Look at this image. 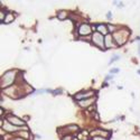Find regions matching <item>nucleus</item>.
<instances>
[{
    "instance_id": "9d476101",
    "label": "nucleus",
    "mask_w": 140,
    "mask_h": 140,
    "mask_svg": "<svg viewBox=\"0 0 140 140\" xmlns=\"http://www.w3.org/2000/svg\"><path fill=\"white\" fill-rule=\"evenodd\" d=\"M96 133H100V135H103L104 137H108V135H109V132L108 131H103V130H95V131H93V132H91V135H96Z\"/></svg>"
},
{
    "instance_id": "dca6fc26",
    "label": "nucleus",
    "mask_w": 140,
    "mask_h": 140,
    "mask_svg": "<svg viewBox=\"0 0 140 140\" xmlns=\"http://www.w3.org/2000/svg\"><path fill=\"white\" fill-rule=\"evenodd\" d=\"M139 55H140V46H139Z\"/></svg>"
},
{
    "instance_id": "7ed1b4c3",
    "label": "nucleus",
    "mask_w": 140,
    "mask_h": 140,
    "mask_svg": "<svg viewBox=\"0 0 140 140\" xmlns=\"http://www.w3.org/2000/svg\"><path fill=\"white\" fill-rule=\"evenodd\" d=\"M92 33V29H91V26L88 24H83L81 25V26L79 27V34L80 35H89V34Z\"/></svg>"
},
{
    "instance_id": "f3484780",
    "label": "nucleus",
    "mask_w": 140,
    "mask_h": 140,
    "mask_svg": "<svg viewBox=\"0 0 140 140\" xmlns=\"http://www.w3.org/2000/svg\"><path fill=\"white\" fill-rule=\"evenodd\" d=\"M138 73H139V74H140V70H139V71H138Z\"/></svg>"
},
{
    "instance_id": "39448f33",
    "label": "nucleus",
    "mask_w": 140,
    "mask_h": 140,
    "mask_svg": "<svg viewBox=\"0 0 140 140\" xmlns=\"http://www.w3.org/2000/svg\"><path fill=\"white\" fill-rule=\"evenodd\" d=\"M104 45L107 48L116 47V44H113V37H112L110 34H108V35L104 37Z\"/></svg>"
},
{
    "instance_id": "f257e3e1",
    "label": "nucleus",
    "mask_w": 140,
    "mask_h": 140,
    "mask_svg": "<svg viewBox=\"0 0 140 140\" xmlns=\"http://www.w3.org/2000/svg\"><path fill=\"white\" fill-rule=\"evenodd\" d=\"M15 77H16L15 71H9V72L4 74V76L1 77V88H7V86L11 85L15 81Z\"/></svg>"
},
{
    "instance_id": "1a4fd4ad",
    "label": "nucleus",
    "mask_w": 140,
    "mask_h": 140,
    "mask_svg": "<svg viewBox=\"0 0 140 140\" xmlns=\"http://www.w3.org/2000/svg\"><path fill=\"white\" fill-rule=\"evenodd\" d=\"M96 28H98V32L100 33V34H102V35L108 33V29H107V27H105L104 25H99V26L96 27ZM107 35H108V34H107Z\"/></svg>"
},
{
    "instance_id": "2eb2a0df",
    "label": "nucleus",
    "mask_w": 140,
    "mask_h": 140,
    "mask_svg": "<svg viewBox=\"0 0 140 140\" xmlns=\"http://www.w3.org/2000/svg\"><path fill=\"white\" fill-rule=\"evenodd\" d=\"M111 16H112L111 12H108V14H107V17H108V18H111Z\"/></svg>"
},
{
    "instance_id": "ddd939ff",
    "label": "nucleus",
    "mask_w": 140,
    "mask_h": 140,
    "mask_svg": "<svg viewBox=\"0 0 140 140\" xmlns=\"http://www.w3.org/2000/svg\"><path fill=\"white\" fill-rule=\"evenodd\" d=\"M93 140H107V138H105V137H94V138H93Z\"/></svg>"
},
{
    "instance_id": "4468645a",
    "label": "nucleus",
    "mask_w": 140,
    "mask_h": 140,
    "mask_svg": "<svg viewBox=\"0 0 140 140\" xmlns=\"http://www.w3.org/2000/svg\"><path fill=\"white\" fill-rule=\"evenodd\" d=\"M118 72H119V68H112L110 71V73H118Z\"/></svg>"
},
{
    "instance_id": "423d86ee",
    "label": "nucleus",
    "mask_w": 140,
    "mask_h": 140,
    "mask_svg": "<svg viewBox=\"0 0 140 140\" xmlns=\"http://www.w3.org/2000/svg\"><path fill=\"white\" fill-rule=\"evenodd\" d=\"M4 129L7 130V131H11V132H15L17 131L18 128H16V126H14V124H11L10 122H8V121H6L4 123Z\"/></svg>"
},
{
    "instance_id": "f03ea898",
    "label": "nucleus",
    "mask_w": 140,
    "mask_h": 140,
    "mask_svg": "<svg viewBox=\"0 0 140 140\" xmlns=\"http://www.w3.org/2000/svg\"><path fill=\"white\" fill-rule=\"evenodd\" d=\"M92 42H93V44H95L98 47L104 48L103 47V46H104V37H103L102 34H100L99 32L93 33V35H92Z\"/></svg>"
},
{
    "instance_id": "f8f14e48",
    "label": "nucleus",
    "mask_w": 140,
    "mask_h": 140,
    "mask_svg": "<svg viewBox=\"0 0 140 140\" xmlns=\"http://www.w3.org/2000/svg\"><path fill=\"white\" fill-rule=\"evenodd\" d=\"M119 58H120V57H119V56L114 55V57H113V58H112V60L110 61V64H112V63H113V62H114V61H118V60H119Z\"/></svg>"
},
{
    "instance_id": "9b49d317",
    "label": "nucleus",
    "mask_w": 140,
    "mask_h": 140,
    "mask_svg": "<svg viewBox=\"0 0 140 140\" xmlns=\"http://www.w3.org/2000/svg\"><path fill=\"white\" fill-rule=\"evenodd\" d=\"M14 20V16H12L11 14H7V16H6V18L4 19V21L6 24H8V23H10V21Z\"/></svg>"
},
{
    "instance_id": "0eeeda50",
    "label": "nucleus",
    "mask_w": 140,
    "mask_h": 140,
    "mask_svg": "<svg viewBox=\"0 0 140 140\" xmlns=\"http://www.w3.org/2000/svg\"><path fill=\"white\" fill-rule=\"evenodd\" d=\"M95 99H86V100H81L79 101V104L81 105V107H83V108H86L88 105L90 104H92L93 102H94Z\"/></svg>"
},
{
    "instance_id": "6e6552de",
    "label": "nucleus",
    "mask_w": 140,
    "mask_h": 140,
    "mask_svg": "<svg viewBox=\"0 0 140 140\" xmlns=\"http://www.w3.org/2000/svg\"><path fill=\"white\" fill-rule=\"evenodd\" d=\"M92 95H94V93L93 92H88V93H79V94H76L74 98L76 99V100H80L81 101V99H84V98H89V96H92Z\"/></svg>"
},
{
    "instance_id": "20e7f679",
    "label": "nucleus",
    "mask_w": 140,
    "mask_h": 140,
    "mask_svg": "<svg viewBox=\"0 0 140 140\" xmlns=\"http://www.w3.org/2000/svg\"><path fill=\"white\" fill-rule=\"evenodd\" d=\"M7 121L8 122H10L11 124H14V126H25V122L19 118L15 117V116H9L7 118Z\"/></svg>"
}]
</instances>
